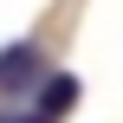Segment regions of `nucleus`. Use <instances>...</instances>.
I'll list each match as a JSON object with an SVG mask.
<instances>
[{
  "label": "nucleus",
  "instance_id": "nucleus-2",
  "mask_svg": "<svg viewBox=\"0 0 123 123\" xmlns=\"http://www.w3.org/2000/svg\"><path fill=\"white\" fill-rule=\"evenodd\" d=\"M71 104H78V78H71V71H52V78L39 84V104H32V110H39L45 123H58Z\"/></svg>",
  "mask_w": 123,
  "mask_h": 123
},
{
  "label": "nucleus",
  "instance_id": "nucleus-3",
  "mask_svg": "<svg viewBox=\"0 0 123 123\" xmlns=\"http://www.w3.org/2000/svg\"><path fill=\"white\" fill-rule=\"evenodd\" d=\"M0 123H45V117L26 110V104H0Z\"/></svg>",
  "mask_w": 123,
  "mask_h": 123
},
{
  "label": "nucleus",
  "instance_id": "nucleus-1",
  "mask_svg": "<svg viewBox=\"0 0 123 123\" xmlns=\"http://www.w3.org/2000/svg\"><path fill=\"white\" fill-rule=\"evenodd\" d=\"M52 71H45V58H39V45L32 39H13L6 52H0V91H6V104L19 97V91H32V84H45Z\"/></svg>",
  "mask_w": 123,
  "mask_h": 123
}]
</instances>
